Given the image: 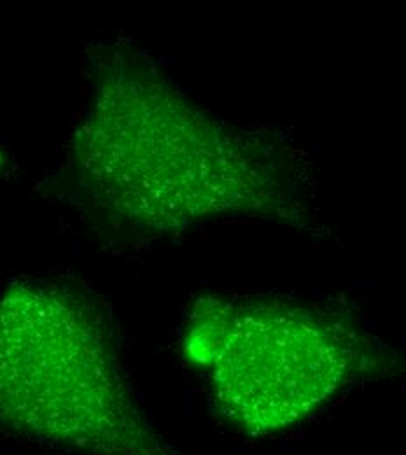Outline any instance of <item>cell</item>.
I'll list each match as a JSON object with an SVG mask.
<instances>
[{"label": "cell", "instance_id": "cell-1", "mask_svg": "<svg viewBox=\"0 0 406 455\" xmlns=\"http://www.w3.org/2000/svg\"><path fill=\"white\" fill-rule=\"evenodd\" d=\"M90 92L61 189L97 225L163 236L212 220H310L306 175L281 137L236 128L195 104L139 50H90Z\"/></svg>", "mask_w": 406, "mask_h": 455}, {"label": "cell", "instance_id": "cell-2", "mask_svg": "<svg viewBox=\"0 0 406 455\" xmlns=\"http://www.w3.org/2000/svg\"><path fill=\"white\" fill-rule=\"evenodd\" d=\"M0 429L81 455H180L139 406L102 308L50 281L0 296Z\"/></svg>", "mask_w": 406, "mask_h": 455}, {"label": "cell", "instance_id": "cell-3", "mask_svg": "<svg viewBox=\"0 0 406 455\" xmlns=\"http://www.w3.org/2000/svg\"><path fill=\"white\" fill-rule=\"evenodd\" d=\"M184 352L207 371L223 419L254 438L301 424L389 364L382 345L347 317L279 299H196Z\"/></svg>", "mask_w": 406, "mask_h": 455}, {"label": "cell", "instance_id": "cell-4", "mask_svg": "<svg viewBox=\"0 0 406 455\" xmlns=\"http://www.w3.org/2000/svg\"><path fill=\"white\" fill-rule=\"evenodd\" d=\"M9 173H11V160L0 144V177H7Z\"/></svg>", "mask_w": 406, "mask_h": 455}]
</instances>
